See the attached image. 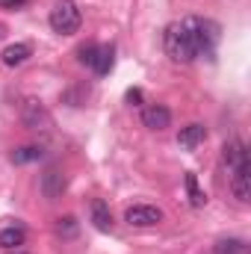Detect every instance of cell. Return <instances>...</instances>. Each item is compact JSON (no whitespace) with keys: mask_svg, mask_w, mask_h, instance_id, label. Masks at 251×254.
Masks as SVG:
<instances>
[{"mask_svg":"<svg viewBox=\"0 0 251 254\" xmlns=\"http://www.w3.org/2000/svg\"><path fill=\"white\" fill-rule=\"evenodd\" d=\"M139 101H142V92H139V89H130V92H127V104H133V107H136Z\"/></svg>","mask_w":251,"mask_h":254,"instance_id":"obj_21","label":"cell"},{"mask_svg":"<svg viewBox=\"0 0 251 254\" xmlns=\"http://www.w3.org/2000/svg\"><path fill=\"white\" fill-rule=\"evenodd\" d=\"M187 192H189V204H192V207H204V204H207V195L201 192L198 178H195L192 172H187Z\"/></svg>","mask_w":251,"mask_h":254,"instance_id":"obj_17","label":"cell"},{"mask_svg":"<svg viewBox=\"0 0 251 254\" xmlns=\"http://www.w3.org/2000/svg\"><path fill=\"white\" fill-rule=\"evenodd\" d=\"M12 254H24V252H12Z\"/></svg>","mask_w":251,"mask_h":254,"instance_id":"obj_22","label":"cell"},{"mask_svg":"<svg viewBox=\"0 0 251 254\" xmlns=\"http://www.w3.org/2000/svg\"><path fill=\"white\" fill-rule=\"evenodd\" d=\"M21 122H24L27 130H51L54 127V119H51L48 107L42 101H36V98H27L21 104Z\"/></svg>","mask_w":251,"mask_h":254,"instance_id":"obj_4","label":"cell"},{"mask_svg":"<svg viewBox=\"0 0 251 254\" xmlns=\"http://www.w3.org/2000/svg\"><path fill=\"white\" fill-rule=\"evenodd\" d=\"M0 36H3V27H0Z\"/></svg>","mask_w":251,"mask_h":254,"instance_id":"obj_23","label":"cell"},{"mask_svg":"<svg viewBox=\"0 0 251 254\" xmlns=\"http://www.w3.org/2000/svg\"><path fill=\"white\" fill-rule=\"evenodd\" d=\"M92 68H95V74H110V68H113V48H98L95 51V60H92Z\"/></svg>","mask_w":251,"mask_h":254,"instance_id":"obj_16","label":"cell"},{"mask_svg":"<svg viewBox=\"0 0 251 254\" xmlns=\"http://www.w3.org/2000/svg\"><path fill=\"white\" fill-rule=\"evenodd\" d=\"M204 139H207L204 125H187V127H181V133H178V145H181V148H187V151L198 148Z\"/></svg>","mask_w":251,"mask_h":254,"instance_id":"obj_10","label":"cell"},{"mask_svg":"<svg viewBox=\"0 0 251 254\" xmlns=\"http://www.w3.org/2000/svg\"><path fill=\"white\" fill-rule=\"evenodd\" d=\"M216 254H251L249 243L246 240H237V237H225V240H219L216 243Z\"/></svg>","mask_w":251,"mask_h":254,"instance_id":"obj_14","label":"cell"},{"mask_svg":"<svg viewBox=\"0 0 251 254\" xmlns=\"http://www.w3.org/2000/svg\"><path fill=\"white\" fill-rule=\"evenodd\" d=\"M231 190H234V198H237V201L249 204V198H251V175H249V163H243V166H237V169H234V178H231Z\"/></svg>","mask_w":251,"mask_h":254,"instance_id":"obj_7","label":"cell"},{"mask_svg":"<svg viewBox=\"0 0 251 254\" xmlns=\"http://www.w3.org/2000/svg\"><path fill=\"white\" fill-rule=\"evenodd\" d=\"M125 222L133 228H154L163 222V210L154 204H133L125 210Z\"/></svg>","mask_w":251,"mask_h":254,"instance_id":"obj_5","label":"cell"},{"mask_svg":"<svg viewBox=\"0 0 251 254\" xmlns=\"http://www.w3.org/2000/svg\"><path fill=\"white\" fill-rule=\"evenodd\" d=\"M225 163H228L231 169H237V166L249 163V151H246V145H243L240 139H231V142L225 145Z\"/></svg>","mask_w":251,"mask_h":254,"instance_id":"obj_12","label":"cell"},{"mask_svg":"<svg viewBox=\"0 0 251 254\" xmlns=\"http://www.w3.org/2000/svg\"><path fill=\"white\" fill-rule=\"evenodd\" d=\"M30 0H0V9H21V6H27Z\"/></svg>","mask_w":251,"mask_h":254,"instance_id":"obj_20","label":"cell"},{"mask_svg":"<svg viewBox=\"0 0 251 254\" xmlns=\"http://www.w3.org/2000/svg\"><path fill=\"white\" fill-rule=\"evenodd\" d=\"M163 45H166V54L175 60V63H192L198 54H195V45H192V36H189L187 24L184 21H175L166 27L163 33Z\"/></svg>","mask_w":251,"mask_h":254,"instance_id":"obj_1","label":"cell"},{"mask_svg":"<svg viewBox=\"0 0 251 254\" xmlns=\"http://www.w3.org/2000/svg\"><path fill=\"white\" fill-rule=\"evenodd\" d=\"M63 192H65V175L60 169H48V172L42 175V195H45L48 201H57Z\"/></svg>","mask_w":251,"mask_h":254,"instance_id":"obj_8","label":"cell"},{"mask_svg":"<svg viewBox=\"0 0 251 254\" xmlns=\"http://www.w3.org/2000/svg\"><path fill=\"white\" fill-rule=\"evenodd\" d=\"M89 216H92V225L98 228V231H113V213H110V204L107 201H101V198H95L92 204H89Z\"/></svg>","mask_w":251,"mask_h":254,"instance_id":"obj_9","label":"cell"},{"mask_svg":"<svg viewBox=\"0 0 251 254\" xmlns=\"http://www.w3.org/2000/svg\"><path fill=\"white\" fill-rule=\"evenodd\" d=\"M48 21H51V30H54V33H60V36H71V33L80 30L83 15H80V9H77L74 0H57L54 9H51V18H48Z\"/></svg>","mask_w":251,"mask_h":254,"instance_id":"obj_3","label":"cell"},{"mask_svg":"<svg viewBox=\"0 0 251 254\" xmlns=\"http://www.w3.org/2000/svg\"><path fill=\"white\" fill-rule=\"evenodd\" d=\"M30 54H33V48H30L27 42H15V45H9V48L0 54V60H3V65L15 68V65L27 63V60H30Z\"/></svg>","mask_w":251,"mask_h":254,"instance_id":"obj_11","label":"cell"},{"mask_svg":"<svg viewBox=\"0 0 251 254\" xmlns=\"http://www.w3.org/2000/svg\"><path fill=\"white\" fill-rule=\"evenodd\" d=\"M192 36V45H195V54L198 57H210L222 39V27L216 21H207V18H187L184 21Z\"/></svg>","mask_w":251,"mask_h":254,"instance_id":"obj_2","label":"cell"},{"mask_svg":"<svg viewBox=\"0 0 251 254\" xmlns=\"http://www.w3.org/2000/svg\"><path fill=\"white\" fill-rule=\"evenodd\" d=\"M142 125L148 130H166L172 125V110L163 107V104H151V107L142 110Z\"/></svg>","mask_w":251,"mask_h":254,"instance_id":"obj_6","label":"cell"},{"mask_svg":"<svg viewBox=\"0 0 251 254\" xmlns=\"http://www.w3.org/2000/svg\"><path fill=\"white\" fill-rule=\"evenodd\" d=\"M42 157H45V148H39V145H24V148H15V151H12V163H15V166L36 163V160H42Z\"/></svg>","mask_w":251,"mask_h":254,"instance_id":"obj_13","label":"cell"},{"mask_svg":"<svg viewBox=\"0 0 251 254\" xmlns=\"http://www.w3.org/2000/svg\"><path fill=\"white\" fill-rule=\"evenodd\" d=\"M24 228H3L0 231V249H18V246H24Z\"/></svg>","mask_w":251,"mask_h":254,"instance_id":"obj_15","label":"cell"},{"mask_svg":"<svg viewBox=\"0 0 251 254\" xmlns=\"http://www.w3.org/2000/svg\"><path fill=\"white\" fill-rule=\"evenodd\" d=\"M54 231H57V237H77V231H80V225H77V219L74 216H63V219H57V225H54Z\"/></svg>","mask_w":251,"mask_h":254,"instance_id":"obj_18","label":"cell"},{"mask_svg":"<svg viewBox=\"0 0 251 254\" xmlns=\"http://www.w3.org/2000/svg\"><path fill=\"white\" fill-rule=\"evenodd\" d=\"M95 51H98V45H86V48H80V63L92 68V60H95Z\"/></svg>","mask_w":251,"mask_h":254,"instance_id":"obj_19","label":"cell"}]
</instances>
